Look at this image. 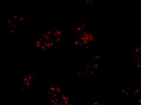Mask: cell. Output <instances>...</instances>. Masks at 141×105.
Here are the masks:
<instances>
[{"mask_svg": "<svg viewBox=\"0 0 141 105\" xmlns=\"http://www.w3.org/2000/svg\"><path fill=\"white\" fill-rule=\"evenodd\" d=\"M41 44V42L40 40L38 39H36L35 40V48L37 51H39L40 48V45Z\"/></svg>", "mask_w": 141, "mask_h": 105, "instance_id": "1", "label": "cell"}]
</instances>
